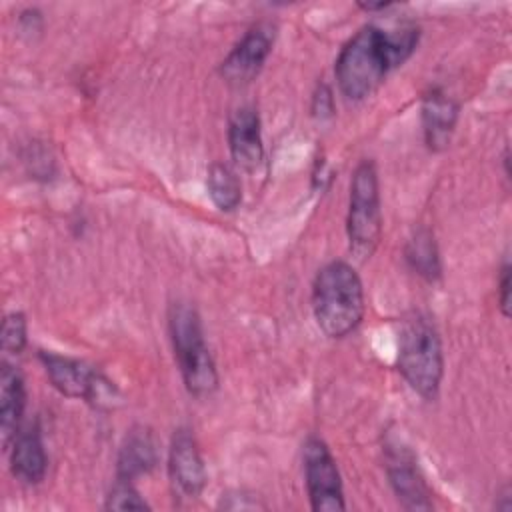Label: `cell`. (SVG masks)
<instances>
[{
    "instance_id": "1",
    "label": "cell",
    "mask_w": 512,
    "mask_h": 512,
    "mask_svg": "<svg viewBox=\"0 0 512 512\" xmlns=\"http://www.w3.org/2000/svg\"><path fill=\"white\" fill-rule=\"evenodd\" d=\"M418 44V28L400 24L390 30L366 24L340 50L336 58V80L348 100L370 96L386 74L402 64Z\"/></svg>"
},
{
    "instance_id": "2",
    "label": "cell",
    "mask_w": 512,
    "mask_h": 512,
    "mask_svg": "<svg viewBox=\"0 0 512 512\" xmlns=\"http://www.w3.org/2000/svg\"><path fill=\"white\" fill-rule=\"evenodd\" d=\"M316 324L328 338H344L364 318V286L352 264L334 260L322 266L312 284Z\"/></svg>"
},
{
    "instance_id": "3",
    "label": "cell",
    "mask_w": 512,
    "mask_h": 512,
    "mask_svg": "<svg viewBox=\"0 0 512 512\" xmlns=\"http://www.w3.org/2000/svg\"><path fill=\"white\" fill-rule=\"evenodd\" d=\"M398 370L424 400L438 396L444 376V352L434 324L420 312L408 314L398 330Z\"/></svg>"
},
{
    "instance_id": "4",
    "label": "cell",
    "mask_w": 512,
    "mask_h": 512,
    "mask_svg": "<svg viewBox=\"0 0 512 512\" xmlns=\"http://www.w3.org/2000/svg\"><path fill=\"white\" fill-rule=\"evenodd\" d=\"M168 332L186 390L194 396H210L218 388V370L206 346L196 308L174 302L168 310Z\"/></svg>"
},
{
    "instance_id": "5",
    "label": "cell",
    "mask_w": 512,
    "mask_h": 512,
    "mask_svg": "<svg viewBox=\"0 0 512 512\" xmlns=\"http://www.w3.org/2000/svg\"><path fill=\"white\" fill-rule=\"evenodd\" d=\"M346 234L350 252L356 260H368L382 236L380 184L372 160H362L350 182V200L346 216Z\"/></svg>"
},
{
    "instance_id": "6",
    "label": "cell",
    "mask_w": 512,
    "mask_h": 512,
    "mask_svg": "<svg viewBox=\"0 0 512 512\" xmlns=\"http://www.w3.org/2000/svg\"><path fill=\"white\" fill-rule=\"evenodd\" d=\"M52 386L68 398H82L98 408H110L118 400L114 384L82 360L40 350L38 354Z\"/></svg>"
},
{
    "instance_id": "7",
    "label": "cell",
    "mask_w": 512,
    "mask_h": 512,
    "mask_svg": "<svg viewBox=\"0 0 512 512\" xmlns=\"http://www.w3.org/2000/svg\"><path fill=\"white\" fill-rule=\"evenodd\" d=\"M304 478L310 506L316 512H338L346 508L344 490L336 460L318 436H310L304 444Z\"/></svg>"
},
{
    "instance_id": "8",
    "label": "cell",
    "mask_w": 512,
    "mask_h": 512,
    "mask_svg": "<svg viewBox=\"0 0 512 512\" xmlns=\"http://www.w3.org/2000/svg\"><path fill=\"white\" fill-rule=\"evenodd\" d=\"M384 466L388 482L406 510H432L430 490L418 468L412 448L398 436L388 434L384 442Z\"/></svg>"
},
{
    "instance_id": "9",
    "label": "cell",
    "mask_w": 512,
    "mask_h": 512,
    "mask_svg": "<svg viewBox=\"0 0 512 512\" xmlns=\"http://www.w3.org/2000/svg\"><path fill=\"white\" fill-rule=\"evenodd\" d=\"M274 26L270 22L254 24L242 40L230 50V54L220 64V74L228 84H248L264 66L272 52Z\"/></svg>"
},
{
    "instance_id": "10",
    "label": "cell",
    "mask_w": 512,
    "mask_h": 512,
    "mask_svg": "<svg viewBox=\"0 0 512 512\" xmlns=\"http://www.w3.org/2000/svg\"><path fill=\"white\" fill-rule=\"evenodd\" d=\"M168 474L174 488L186 498L200 496L208 482L198 442L186 428H178L172 436L168 450Z\"/></svg>"
},
{
    "instance_id": "11",
    "label": "cell",
    "mask_w": 512,
    "mask_h": 512,
    "mask_svg": "<svg viewBox=\"0 0 512 512\" xmlns=\"http://www.w3.org/2000/svg\"><path fill=\"white\" fill-rule=\"evenodd\" d=\"M230 154L246 172H254L264 162V144L260 116L252 106H240L232 112L228 122Z\"/></svg>"
},
{
    "instance_id": "12",
    "label": "cell",
    "mask_w": 512,
    "mask_h": 512,
    "mask_svg": "<svg viewBox=\"0 0 512 512\" xmlns=\"http://www.w3.org/2000/svg\"><path fill=\"white\" fill-rule=\"evenodd\" d=\"M10 470L24 484H40L46 476L48 456L36 422L22 424L10 444Z\"/></svg>"
},
{
    "instance_id": "13",
    "label": "cell",
    "mask_w": 512,
    "mask_h": 512,
    "mask_svg": "<svg viewBox=\"0 0 512 512\" xmlns=\"http://www.w3.org/2000/svg\"><path fill=\"white\" fill-rule=\"evenodd\" d=\"M420 110L426 146L432 152L448 148L458 122V104L444 90L432 88L424 94Z\"/></svg>"
},
{
    "instance_id": "14",
    "label": "cell",
    "mask_w": 512,
    "mask_h": 512,
    "mask_svg": "<svg viewBox=\"0 0 512 512\" xmlns=\"http://www.w3.org/2000/svg\"><path fill=\"white\" fill-rule=\"evenodd\" d=\"M158 462V448L154 434L146 426H134L124 436L118 458H116V478L134 482L154 470Z\"/></svg>"
},
{
    "instance_id": "15",
    "label": "cell",
    "mask_w": 512,
    "mask_h": 512,
    "mask_svg": "<svg viewBox=\"0 0 512 512\" xmlns=\"http://www.w3.org/2000/svg\"><path fill=\"white\" fill-rule=\"evenodd\" d=\"M26 408V386L22 374L8 362L0 368V436L4 450L10 448L22 426Z\"/></svg>"
},
{
    "instance_id": "16",
    "label": "cell",
    "mask_w": 512,
    "mask_h": 512,
    "mask_svg": "<svg viewBox=\"0 0 512 512\" xmlns=\"http://www.w3.org/2000/svg\"><path fill=\"white\" fill-rule=\"evenodd\" d=\"M404 258L408 266L424 280L434 282L442 274V264H440V254L438 246L434 240V234L428 228H418L412 232V236L406 242L404 248Z\"/></svg>"
},
{
    "instance_id": "17",
    "label": "cell",
    "mask_w": 512,
    "mask_h": 512,
    "mask_svg": "<svg viewBox=\"0 0 512 512\" xmlns=\"http://www.w3.org/2000/svg\"><path fill=\"white\" fill-rule=\"evenodd\" d=\"M206 190L212 204L222 212H234L242 202V186L236 172L222 164H210L206 172Z\"/></svg>"
},
{
    "instance_id": "18",
    "label": "cell",
    "mask_w": 512,
    "mask_h": 512,
    "mask_svg": "<svg viewBox=\"0 0 512 512\" xmlns=\"http://www.w3.org/2000/svg\"><path fill=\"white\" fill-rule=\"evenodd\" d=\"M0 342L2 350L6 354L18 356L28 342V322L22 312H10L2 320V330H0Z\"/></svg>"
},
{
    "instance_id": "19",
    "label": "cell",
    "mask_w": 512,
    "mask_h": 512,
    "mask_svg": "<svg viewBox=\"0 0 512 512\" xmlns=\"http://www.w3.org/2000/svg\"><path fill=\"white\" fill-rule=\"evenodd\" d=\"M104 508L106 510H148L150 506L140 496V492L134 488V482L116 478V482L112 484V488L106 496Z\"/></svg>"
},
{
    "instance_id": "20",
    "label": "cell",
    "mask_w": 512,
    "mask_h": 512,
    "mask_svg": "<svg viewBox=\"0 0 512 512\" xmlns=\"http://www.w3.org/2000/svg\"><path fill=\"white\" fill-rule=\"evenodd\" d=\"M334 114V98L332 90L326 84H320L312 96V116L318 120H326Z\"/></svg>"
},
{
    "instance_id": "21",
    "label": "cell",
    "mask_w": 512,
    "mask_h": 512,
    "mask_svg": "<svg viewBox=\"0 0 512 512\" xmlns=\"http://www.w3.org/2000/svg\"><path fill=\"white\" fill-rule=\"evenodd\" d=\"M510 274H512V268H510V262L506 260L500 268V278H498V302L506 318L510 314Z\"/></svg>"
},
{
    "instance_id": "22",
    "label": "cell",
    "mask_w": 512,
    "mask_h": 512,
    "mask_svg": "<svg viewBox=\"0 0 512 512\" xmlns=\"http://www.w3.org/2000/svg\"><path fill=\"white\" fill-rule=\"evenodd\" d=\"M358 6L366 12H378V10H386L392 6V2H358Z\"/></svg>"
}]
</instances>
